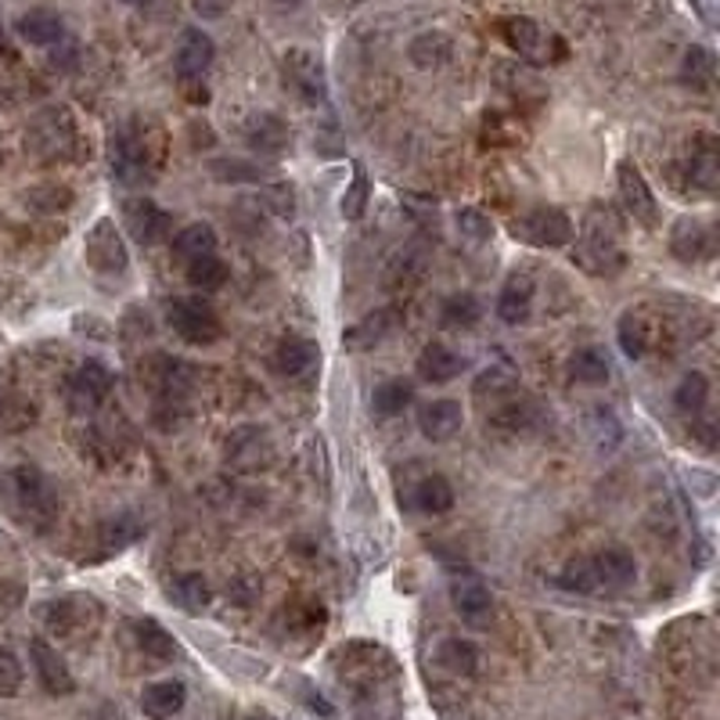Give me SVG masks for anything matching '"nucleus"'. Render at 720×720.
Here are the masks:
<instances>
[{"instance_id":"nucleus-1","label":"nucleus","mask_w":720,"mask_h":720,"mask_svg":"<svg viewBox=\"0 0 720 720\" xmlns=\"http://www.w3.org/2000/svg\"><path fill=\"white\" fill-rule=\"evenodd\" d=\"M0 501H4L8 515L33 534H47L54 526L58 509H62L51 476L37 465H11L0 476Z\"/></svg>"},{"instance_id":"nucleus-2","label":"nucleus","mask_w":720,"mask_h":720,"mask_svg":"<svg viewBox=\"0 0 720 720\" xmlns=\"http://www.w3.org/2000/svg\"><path fill=\"white\" fill-rule=\"evenodd\" d=\"M573 259L595 278H612L623 270V264H627V253H623V223L609 206L595 203L587 209L584 234H581V242H576Z\"/></svg>"},{"instance_id":"nucleus-3","label":"nucleus","mask_w":720,"mask_h":720,"mask_svg":"<svg viewBox=\"0 0 720 720\" xmlns=\"http://www.w3.org/2000/svg\"><path fill=\"white\" fill-rule=\"evenodd\" d=\"M109 170L120 184L141 187L159 170V151L151 148L148 126L123 123L109 134Z\"/></svg>"},{"instance_id":"nucleus-4","label":"nucleus","mask_w":720,"mask_h":720,"mask_svg":"<svg viewBox=\"0 0 720 720\" xmlns=\"http://www.w3.org/2000/svg\"><path fill=\"white\" fill-rule=\"evenodd\" d=\"M76 123L65 109H47L26 130V148L40 162H69L76 156Z\"/></svg>"},{"instance_id":"nucleus-5","label":"nucleus","mask_w":720,"mask_h":720,"mask_svg":"<svg viewBox=\"0 0 720 720\" xmlns=\"http://www.w3.org/2000/svg\"><path fill=\"white\" fill-rule=\"evenodd\" d=\"M512 234L518 242L534 245V249H565L573 242V220L570 212L559 206H529L512 220Z\"/></svg>"},{"instance_id":"nucleus-6","label":"nucleus","mask_w":720,"mask_h":720,"mask_svg":"<svg viewBox=\"0 0 720 720\" xmlns=\"http://www.w3.org/2000/svg\"><path fill=\"white\" fill-rule=\"evenodd\" d=\"M281 76H285V87L296 94L303 105H310V109L328 105V76H325L321 58L314 51H306V47L285 51V58H281Z\"/></svg>"},{"instance_id":"nucleus-7","label":"nucleus","mask_w":720,"mask_h":720,"mask_svg":"<svg viewBox=\"0 0 720 720\" xmlns=\"http://www.w3.org/2000/svg\"><path fill=\"white\" fill-rule=\"evenodd\" d=\"M84 259H87V267L94 270V274H105V278L126 274L130 249L123 242V231L115 228L112 217L94 220V228L87 231V239H84Z\"/></svg>"},{"instance_id":"nucleus-8","label":"nucleus","mask_w":720,"mask_h":720,"mask_svg":"<svg viewBox=\"0 0 720 720\" xmlns=\"http://www.w3.org/2000/svg\"><path fill=\"white\" fill-rule=\"evenodd\" d=\"M167 325L173 328V335H181L192 346H212L223 335L220 317L206 300H170Z\"/></svg>"},{"instance_id":"nucleus-9","label":"nucleus","mask_w":720,"mask_h":720,"mask_svg":"<svg viewBox=\"0 0 720 720\" xmlns=\"http://www.w3.org/2000/svg\"><path fill=\"white\" fill-rule=\"evenodd\" d=\"M617 187H620V203L627 209V217L645 231L659 228V198L652 192V184L645 181V173L634 167L631 159L617 162Z\"/></svg>"},{"instance_id":"nucleus-10","label":"nucleus","mask_w":720,"mask_h":720,"mask_svg":"<svg viewBox=\"0 0 720 720\" xmlns=\"http://www.w3.org/2000/svg\"><path fill=\"white\" fill-rule=\"evenodd\" d=\"M120 217H123L126 234L137 245H162V242L170 239V231H173V217L156 203V198H148V195L126 198L123 209H120Z\"/></svg>"},{"instance_id":"nucleus-11","label":"nucleus","mask_w":720,"mask_h":720,"mask_svg":"<svg viewBox=\"0 0 720 720\" xmlns=\"http://www.w3.org/2000/svg\"><path fill=\"white\" fill-rule=\"evenodd\" d=\"M112 371L105 361H84L80 368L73 371V379H69V404L76 411H98L105 400L112 393Z\"/></svg>"},{"instance_id":"nucleus-12","label":"nucleus","mask_w":720,"mask_h":720,"mask_svg":"<svg viewBox=\"0 0 720 720\" xmlns=\"http://www.w3.org/2000/svg\"><path fill=\"white\" fill-rule=\"evenodd\" d=\"M501 37H504V44H509L518 58H523V62H529V65L551 62V44H554V40L537 26L534 19H526V15L504 19V22H501Z\"/></svg>"},{"instance_id":"nucleus-13","label":"nucleus","mask_w":720,"mask_h":720,"mask_svg":"<svg viewBox=\"0 0 720 720\" xmlns=\"http://www.w3.org/2000/svg\"><path fill=\"white\" fill-rule=\"evenodd\" d=\"M670 253H674L681 264H703L717 253V239L713 228L699 217H681L674 228H670Z\"/></svg>"},{"instance_id":"nucleus-14","label":"nucleus","mask_w":720,"mask_h":720,"mask_svg":"<svg viewBox=\"0 0 720 720\" xmlns=\"http://www.w3.org/2000/svg\"><path fill=\"white\" fill-rule=\"evenodd\" d=\"M212 58H217V44L206 29H184L181 33V44H176V54H173V65H176V76L184 80V84H192V80H203L209 73Z\"/></svg>"},{"instance_id":"nucleus-15","label":"nucleus","mask_w":720,"mask_h":720,"mask_svg":"<svg viewBox=\"0 0 720 720\" xmlns=\"http://www.w3.org/2000/svg\"><path fill=\"white\" fill-rule=\"evenodd\" d=\"M591 559V570H595V584L598 591H627V587L637 581V562L627 548H601L595 554H587Z\"/></svg>"},{"instance_id":"nucleus-16","label":"nucleus","mask_w":720,"mask_h":720,"mask_svg":"<svg viewBox=\"0 0 720 720\" xmlns=\"http://www.w3.org/2000/svg\"><path fill=\"white\" fill-rule=\"evenodd\" d=\"M29 659L37 667V678H40V688L47 695H73L76 692V678L73 670L62 656H58L54 645H47L44 637H33L29 642Z\"/></svg>"},{"instance_id":"nucleus-17","label":"nucleus","mask_w":720,"mask_h":720,"mask_svg":"<svg viewBox=\"0 0 720 720\" xmlns=\"http://www.w3.org/2000/svg\"><path fill=\"white\" fill-rule=\"evenodd\" d=\"M242 137L256 156H281L289 148V123L274 112H253L249 120L242 123Z\"/></svg>"},{"instance_id":"nucleus-18","label":"nucleus","mask_w":720,"mask_h":720,"mask_svg":"<svg viewBox=\"0 0 720 720\" xmlns=\"http://www.w3.org/2000/svg\"><path fill=\"white\" fill-rule=\"evenodd\" d=\"M534 296H537L534 274L529 270H512L498 292V317L504 325H523L529 310H534Z\"/></svg>"},{"instance_id":"nucleus-19","label":"nucleus","mask_w":720,"mask_h":720,"mask_svg":"<svg viewBox=\"0 0 720 720\" xmlns=\"http://www.w3.org/2000/svg\"><path fill=\"white\" fill-rule=\"evenodd\" d=\"M400 321H404V317H400L396 306H379V310H371L368 317H361L357 325H350L346 332H342V346H346V350H371V346H379L386 335L396 332Z\"/></svg>"},{"instance_id":"nucleus-20","label":"nucleus","mask_w":720,"mask_h":720,"mask_svg":"<svg viewBox=\"0 0 720 720\" xmlns=\"http://www.w3.org/2000/svg\"><path fill=\"white\" fill-rule=\"evenodd\" d=\"M141 529L145 526H141V518L134 512H120V515L105 518V523L94 529V545H98V551L87 554V559L98 562V559H112V554L126 551L141 537Z\"/></svg>"},{"instance_id":"nucleus-21","label":"nucleus","mask_w":720,"mask_h":720,"mask_svg":"<svg viewBox=\"0 0 720 720\" xmlns=\"http://www.w3.org/2000/svg\"><path fill=\"white\" fill-rule=\"evenodd\" d=\"M462 425H465V407L457 404V400H429V404L418 411V429L425 440H432V443L451 440V436L462 432Z\"/></svg>"},{"instance_id":"nucleus-22","label":"nucleus","mask_w":720,"mask_h":720,"mask_svg":"<svg viewBox=\"0 0 720 720\" xmlns=\"http://www.w3.org/2000/svg\"><path fill=\"white\" fill-rule=\"evenodd\" d=\"M720 184V151L713 134H699L692 145L688 156V187H695L699 195H717Z\"/></svg>"},{"instance_id":"nucleus-23","label":"nucleus","mask_w":720,"mask_h":720,"mask_svg":"<svg viewBox=\"0 0 720 720\" xmlns=\"http://www.w3.org/2000/svg\"><path fill=\"white\" fill-rule=\"evenodd\" d=\"M274 364L285 379H306L321 364V346L306 335H285L274 350Z\"/></svg>"},{"instance_id":"nucleus-24","label":"nucleus","mask_w":720,"mask_h":720,"mask_svg":"<svg viewBox=\"0 0 720 720\" xmlns=\"http://www.w3.org/2000/svg\"><path fill=\"white\" fill-rule=\"evenodd\" d=\"M465 368H468V361L462 357V353H454L447 342H429V346L422 350V357H418V379L429 382V386L454 382Z\"/></svg>"},{"instance_id":"nucleus-25","label":"nucleus","mask_w":720,"mask_h":720,"mask_svg":"<svg viewBox=\"0 0 720 720\" xmlns=\"http://www.w3.org/2000/svg\"><path fill=\"white\" fill-rule=\"evenodd\" d=\"M617 339H620V350L623 357L631 361H642L648 350H652V339H656V325L652 317H648L645 310H623L620 314V325H617Z\"/></svg>"},{"instance_id":"nucleus-26","label":"nucleus","mask_w":720,"mask_h":720,"mask_svg":"<svg viewBox=\"0 0 720 720\" xmlns=\"http://www.w3.org/2000/svg\"><path fill=\"white\" fill-rule=\"evenodd\" d=\"M451 601H454L457 617H465L468 623H476V627L490 617V609H493L490 587L483 584L479 576H462V581H454L451 584Z\"/></svg>"},{"instance_id":"nucleus-27","label":"nucleus","mask_w":720,"mask_h":720,"mask_svg":"<svg viewBox=\"0 0 720 720\" xmlns=\"http://www.w3.org/2000/svg\"><path fill=\"white\" fill-rule=\"evenodd\" d=\"M184 703H187L184 681H156L141 692V713L148 720H170L184 710Z\"/></svg>"},{"instance_id":"nucleus-28","label":"nucleus","mask_w":720,"mask_h":720,"mask_svg":"<svg viewBox=\"0 0 720 720\" xmlns=\"http://www.w3.org/2000/svg\"><path fill=\"white\" fill-rule=\"evenodd\" d=\"M407 58H411V62H415L418 69H425V73H432V69H443V65L454 58L451 33H443V29H425V33H418V37L407 44Z\"/></svg>"},{"instance_id":"nucleus-29","label":"nucleus","mask_w":720,"mask_h":720,"mask_svg":"<svg viewBox=\"0 0 720 720\" xmlns=\"http://www.w3.org/2000/svg\"><path fill=\"white\" fill-rule=\"evenodd\" d=\"M19 37L33 47H54L65 37V26L51 8H33L19 19Z\"/></svg>"},{"instance_id":"nucleus-30","label":"nucleus","mask_w":720,"mask_h":720,"mask_svg":"<svg viewBox=\"0 0 720 720\" xmlns=\"http://www.w3.org/2000/svg\"><path fill=\"white\" fill-rule=\"evenodd\" d=\"M228 462L239 468H259L270 462V440L259 429H239L228 440Z\"/></svg>"},{"instance_id":"nucleus-31","label":"nucleus","mask_w":720,"mask_h":720,"mask_svg":"<svg viewBox=\"0 0 720 720\" xmlns=\"http://www.w3.org/2000/svg\"><path fill=\"white\" fill-rule=\"evenodd\" d=\"M717 80V54L710 47L692 44L681 58V84L692 90H710Z\"/></svg>"},{"instance_id":"nucleus-32","label":"nucleus","mask_w":720,"mask_h":720,"mask_svg":"<svg viewBox=\"0 0 720 720\" xmlns=\"http://www.w3.org/2000/svg\"><path fill=\"white\" fill-rule=\"evenodd\" d=\"M612 375V364L606 357V350L598 346H581L570 357V379L581 386H606Z\"/></svg>"},{"instance_id":"nucleus-33","label":"nucleus","mask_w":720,"mask_h":720,"mask_svg":"<svg viewBox=\"0 0 720 720\" xmlns=\"http://www.w3.org/2000/svg\"><path fill=\"white\" fill-rule=\"evenodd\" d=\"M228 278H231V267L223 264L217 253L187 259V285L198 289V292H217V289L228 285Z\"/></svg>"},{"instance_id":"nucleus-34","label":"nucleus","mask_w":720,"mask_h":720,"mask_svg":"<svg viewBox=\"0 0 720 720\" xmlns=\"http://www.w3.org/2000/svg\"><path fill=\"white\" fill-rule=\"evenodd\" d=\"M415 504H418V512H425V515H447V512L454 509V487H451V479L440 476V472L425 476V479L418 483V490H415Z\"/></svg>"},{"instance_id":"nucleus-35","label":"nucleus","mask_w":720,"mask_h":720,"mask_svg":"<svg viewBox=\"0 0 720 720\" xmlns=\"http://www.w3.org/2000/svg\"><path fill=\"white\" fill-rule=\"evenodd\" d=\"M710 404V379L703 371H688L674 389V407L684 418H699Z\"/></svg>"},{"instance_id":"nucleus-36","label":"nucleus","mask_w":720,"mask_h":720,"mask_svg":"<svg viewBox=\"0 0 720 720\" xmlns=\"http://www.w3.org/2000/svg\"><path fill=\"white\" fill-rule=\"evenodd\" d=\"M411 400H415V386H411L407 379H386L382 386H375L371 407H375V415L396 418L411 407Z\"/></svg>"},{"instance_id":"nucleus-37","label":"nucleus","mask_w":720,"mask_h":720,"mask_svg":"<svg viewBox=\"0 0 720 720\" xmlns=\"http://www.w3.org/2000/svg\"><path fill=\"white\" fill-rule=\"evenodd\" d=\"M134 634H137L141 652L151 656V659H159V663H167V659H173V656H176V642H173V634H170L167 627H162L159 620H151V617H145V620H134Z\"/></svg>"},{"instance_id":"nucleus-38","label":"nucleus","mask_w":720,"mask_h":720,"mask_svg":"<svg viewBox=\"0 0 720 720\" xmlns=\"http://www.w3.org/2000/svg\"><path fill=\"white\" fill-rule=\"evenodd\" d=\"M37 425V404L26 396V393H8L0 396V432L15 436V432H26Z\"/></svg>"},{"instance_id":"nucleus-39","label":"nucleus","mask_w":720,"mask_h":720,"mask_svg":"<svg viewBox=\"0 0 720 720\" xmlns=\"http://www.w3.org/2000/svg\"><path fill=\"white\" fill-rule=\"evenodd\" d=\"M217 231H212V223L198 220V223H187V228L173 239V253L181 259H195V256H206V253H217Z\"/></svg>"},{"instance_id":"nucleus-40","label":"nucleus","mask_w":720,"mask_h":720,"mask_svg":"<svg viewBox=\"0 0 720 720\" xmlns=\"http://www.w3.org/2000/svg\"><path fill=\"white\" fill-rule=\"evenodd\" d=\"M209 584L203 573H181L176 581L170 584V601L181 606L184 612H203L209 606Z\"/></svg>"},{"instance_id":"nucleus-41","label":"nucleus","mask_w":720,"mask_h":720,"mask_svg":"<svg viewBox=\"0 0 720 720\" xmlns=\"http://www.w3.org/2000/svg\"><path fill=\"white\" fill-rule=\"evenodd\" d=\"M440 663L451 670L454 678H472L479 670V648L468 637H447L440 645Z\"/></svg>"},{"instance_id":"nucleus-42","label":"nucleus","mask_w":720,"mask_h":720,"mask_svg":"<svg viewBox=\"0 0 720 720\" xmlns=\"http://www.w3.org/2000/svg\"><path fill=\"white\" fill-rule=\"evenodd\" d=\"M209 173L217 176L220 184H259L270 176L259 162H245V159H212Z\"/></svg>"},{"instance_id":"nucleus-43","label":"nucleus","mask_w":720,"mask_h":720,"mask_svg":"<svg viewBox=\"0 0 720 720\" xmlns=\"http://www.w3.org/2000/svg\"><path fill=\"white\" fill-rule=\"evenodd\" d=\"M479 317H483V303L472 296V292H454V296L443 300L447 328H472V325H479Z\"/></svg>"},{"instance_id":"nucleus-44","label":"nucleus","mask_w":720,"mask_h":720,"mask_svg":"<svg viewBox=\"0 0 720 720\" xmlns=\"http://www.w3.org/2000/svg\"><path fill=\"white\" fill-rule=\"evenodd\" d=\"M368 198H371V181H368V173H364V167H353V181H350V187L342 192V203H339V212H342V220H361L364 217V209H368Z\"/></svg>"},{"instance_id":"nucleus-45","label":"nucleus","mask_w":720,"mask_h":720,"mask_svg":"<svg viewBox=\"0 0 720 720\" xmlns=\"http://www.w3.org/2000/svg\"><path fill=\"white\" fill-rule=\"evenodd\" d=\"M559 584L565 587V591H573V595H595L598 584H595L591 559H587V554H576V559L565 562L562 573H559Z\"/></svg>"},{"instance_id":"nucleus-46","label":"nucleus","mask_w":720,"mask_h":720,"mask_svg":"<svg viewBox=\"0 0 720 720\" xmlns=\"http://www.w3.org/2000/svg\"><path fill=\"white\" fill-rule=\"evenodd\" d=\"M44 623L58 634H73L76 623H84V601L80 598H62V601H51L44 609Z\"/></svg>"},{"instance_id":"nucleus-47","label":"nucleus","mask_w":720,"mask_h":720,"mask_svg":"<svg viewBox=\"0 0 720 720\" xmlns=\"http://www.w3.org/2000/svg\"><path fill=\"white\" fill-rule=\"evenodd\" d=\"M22 681H26V670H22L19 656L8 645H0V699H15Z\"/></svg>"},{"instance_id":"nucleus-48","label":"nucleus","mask_w":720,"mask_h":720,"mask_svg":"<svg viewBox=\"0 0 720 720\" xmlns=\"http://www.w3.org/2000/svg\"><path fill=\"white\" fill-rule=\"evenodd\" d=\"M457 231H462V239H468L472 245H483V242H490V234H493V220H490L483 209L468 206V209L457 212Z\"/></svg>"},{"instance_id":"nucleus-49","label":"nucleus","mask_w":720,"mask_h":720,"mask_svg":"<svg viewBox=\"0 0 720 720\" xmlns=\"http://www.w3.org/2000/svg\"><path fill=\"white\" fill-rule=\"evenodd\" d=\"M223 8H228V0H195V11L206 19H220Z\"/></svg>"},{"instance_id":"nucleus-50","label":"nucleus","mask_w":720,"mask_h":720,"mask_svg":"<svg viewBox=\"0 0 720 720\" xmlns=\"http://www.w3.org/2000/svg\"><path fill=\"white\" fill-rule=\"evenodd\" d=\"M692 8L699 11L706 26H713V22H717V19H713V0H692Z\"/></svg>"},{"instance_id":"nucleus-51","label":"nucleus","mask_w":720,"mask_h":720,"mask_svg":"<svg viewBox=\"0 0 720 720\" xmlns=\"http://www.w3.org/2000/svg\"><path fill=\"white\" fill-rule=\"evenodd\" d=\"M0 54H11V47H8V37H4V29H0Z\"/></svg>"},{"instance_id":"nucleus-52","label":"nucleus","mask_w":720,"mask_h":720,"mask_svg":"<svg viewBox=\"0 0 720 720\" xmlns=\"http://www.w3.org/2000/svg\"><path fill=\"white\" fill-rule=\"evenodd\" d=\"M123 4H130V8H148L151 0H123Z\"/></svg>"},{"instance_id":"nucleus-53","label":"nucleus","mask_w":720,"mask_h":720,"mask_svg":"<svg viewBox=\"0 0 720 720\" xmlns=\"http://www.w3.org/2000/svg\"><path fill=\"white\" fill-rule=\"evenodd\" d=\"M278 4H285V8H296V4H300V0H278Z\"/></svg>"},{"instance_id":"nucleus-54","label":"nucleus","mask_w":720,"mask_h":720,"mask_svg":"<svg viewBox=\"0 0 720 720\" xmlns=\"http://www.w3.org/2000/svg\"><path fill=\"white\" fill-rule=\"evenodd\" d=\"M249 720H274V717H267V713H256V717H249Z\"/></svg>"}]
</instances>
